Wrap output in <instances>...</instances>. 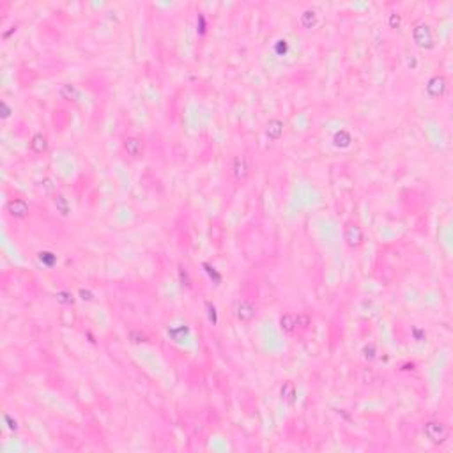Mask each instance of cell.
I'll return each mask as SVG.
<instances>
[{
    "mask_svg": "<svg viewBox=\"0 0 453 453\" xmlns=\"http://www.w3.org/2000/svg\"><path fill=\"white\" fill-rule=\"evenodd\" d=\"M423 434L432 444H444L450 437V429L443 421L432 419V421H427L423 425Z\"/></svg>",
    "mask_w": 453,
    "mask_h": 453,
    "instance_id": "6da1fadb",
    "label": "cell"
},
{
    "mask_svg": "<svg viewBox=\"0 0 453 453\" xmlns=\"http://www.w3.org/2000/svg\"><path fill=\"white\" fill-rule=\"evenodd\" d=\"M413 39L416 43V46L425 50H432L435 46L434 43V32L427 23H418L413 29Z\"/></svg>",
    "mask_w": 453,
    "mask_h": 453,
    "instance_id": "7a4b0ae2",
    "label": "cell"
},
{
    "mask_svg": "<svg viewBox=\"0 0 453 453\" xmlns=\"http://www.w3.org/2000/svg\"><path fill=\"white\" fill-rule=\"evenodd\" d=\"M310 324V319L307 315H294V313H285L280 317V327L285 333H294L297 327H307Z\"/></svg>",
    "mask_w": 453,
    "mask_h": 453,
    "instance_id": "3957f363",
    "label": "cell"
},
{
    "mask_svg": "<svg viewBox=\"0 0 453 453\" xmlns=\"http://www.w3.org/2000/svg\"><path fill=\"white\" fill-rule=\"evenodd\" d=\"M425 89H427V94L430 98H443L446 94V89H448V80L443 74H434L432 78L427 82Z\"/></svg>",
    "mask_w": 453,
    "mask_h": 453,
    "instance_id": "277c9868",
    "label": "cell"
},
{
    "mask_svg": "<svg viewBox=\"0 0 453 453\" xmlns=\"http://www.w3.org/2000/svg\"><path fill=\"white\" fill-rule=\"evenodd\" d=\"M344 239H345L347 246H351V248L361 246L363 244V230H361L360 225L352 223V221L345 223V227H344Z\"/></svg>",
    "mask_w": 453,
    "mask_h": 453,
    "instance_id": "5b68a950",
    "label": "cell"
},
{
    "mask_svg": "<svg viewBox=\"0 0 453 453\" xmlns=\"http://www.w3.org/2000/svg\"><path fill=\"white\" fill-rule=\"evenodd\" d=\"M122 149L126 151V154L129 158H142L144 156V152H145V145H144V140L138 137H127L124 138V142H122Z\"/></svg>",
    "mask_w": 453,
    "mask_h": 453,
    "instance_id": "8992f818",
    "label": "cell"
},
{
    "mask_svg": "<svg viewBox=\"0 0 453 453\" xmlns=\"http://www.w3.org/2000/svg\"><path fill=\"white\" fill-rule=\"evenodd\" d=\"M234 315H236L237 321L248 322V321L254 319L255 307L250 301H246V299H239V301H236V305H234Z\"/></svg>",
    "mask_w": 453,
    "mask_h": 453,
    "instance_id": "52a82bcc",
    "label": "cell"
},
{
    "mask_svg": "<svg viewBox=\"0 0 453 453\" xmlns=\"http://www.w3.org/2000/svg\"><path fill=\"white\" fill-rule=\"evenodd\" d=\"M283 129H285V124L280 119H271V121L266 122V127H264V133L269 140H280L283 135Z\"/></svg>",
    "mask_w": 453,
    "mask_h": 453,
    "instance_id": "ba28073f",
    "label": "cell"
},
{
    "mask_svg": "<svg viewBox=\"0 0 453 453\" xmlns=\"http://www.w3.org/2000/svg\"><path fill=\"white\" fill-rule=\"evenodd\" d=\"M29 211H30L29 204L21 199H15V200H11V202H7V213H9L13 218H18V219L25 218V216L29 215Z\"/></svg>",
    "mask_w": 453,
    "mask_h": 453,
    "instance_id": "9c48e42d",
    "label": "cell"
},
{
    "mask_svg": "<svg viewBox=\"0 0 453 453\" xmlns=\"http://www.w3.org/2000/svg\"><path fill=\"white\" fill-rule=\"evenodd\" d=\"M232 172L237 179H246L250 174V163L246 160V156H236L234 161H232Z\"/></svg>",
    "mask_w": 453,
    "mask_h": 453,
    "instance_id": "30bf717a",
    "label": "cell"
},
{
    "mask_svg": "<svg viewBox=\"0 0 453 453\" xmlns=\"http://www.w3.org/2000/svg\"><path fill=\"white\" fill-rule=\"evenodd\" d=\"M30 149L36 154H43L48 149V138L44 137L43 133H36L34 137H32V140H30Z\"/></svg>",
    "mask_w": 453,
    "mask_h": 453,
    "instance_id": "8fae6325",
    "label": "cell"
},
{
    "mask_svg": "<svg viewBox=\"0 0 453 453\" xmlns=\"http://www.w3.org/2000/svg\"><path fill=\"white\" fill-rule=\"evenodd\" d=\"M317 13L313 9H305L301 13V16H299V25H301L303 29H313L317 25Z\"/></svg>",
    "mask_w": 453,
    "mask_h": 453,
    "instance_id": "7c38bea8",
    "label": "cell"
},
{
    "mask_svg": "<svg viewBox=\"0 0 453 453\" xmlns=\"http://www.w3.org/2000/svg\"><path fill=\"white\" fill-rule=\"evenodd\" d=\"M54 205L55 209H57V213H60L62 216H69V213H71V204H69V200L62 193H57L54 197Z\"/></svg>",
    "mask_w": 453,
    "mask_h": 453,
    "instance_id": "4fadbf2b",
    "label": "cell"
},
{
    "mask_svg": "<svg viewBox=\"0 0 453 453\" xmlns=\"http://www.w3.org/2000/svg\"><path fill=\"white\" fill-rule=\"evenodd\" d=\"M59 96L64 99V101H76L80 96L78 89L74 87V85H71V83H66V85H62V87L59 89Z\"/></svg>",
    "mask_w": 453,
    "mask_h": 453,
    "instance_id": "5bb4252c",
    "label": "cell"
},
{
    "mask_svg": "<svg viewBox=\"0 0 453 453\" xmlns=\"http://www.w3.org/2000/svg\"><path fill=\"white\" fill-rule=\"evenodd\" d=\"M333 142H335V145L336 147H340V149H345V147H349L351 145V142H352V137L349 135L347 131H338L335 135V138H333Z\"/></svg>",
    "mask_w": 453,
    "mask_h": 453,
    "instance_id": "9a60e30c",
    "label": "cell"
},
{
    "mask_svg": "<svg viewBox=\"0 0 453 453\" xmlns=\"http://www.w3.org/2000/svg\"><path fill=\"white\" fill-rule=\"evenodd\" d=\"M294 397H296V390H294V384L292 382H285V384L282 386V399L287 400L289 404H294Z\"/></svg>",
    "mask_w": 453,
    "mask_h": 453,
    "instance_id": "2e32d148",
    "label": "cell"
},
{
    "mask_svg": "<svg viewBox=\"0 0 453 453\" xmlns=\"http://www.w3.org/2000/svg\"><path fill=\"white\" fill-rule=\"evenodd\" d=\"M55 297H57V303H60V305H71L73 303V294L68 292V290H60Z\"/></svg>",
    "mask_w": 453,
    "mask_h": 453,
    "instance_id": "e0dca14e",
    "label": "cell"
},
{
    "mask_svg": "<svg viewBox=\"0 0 453 453\" xmlns=\"http://www.w3.org/2000/svg\"><path fill=\"white\" fill-rule=\"evenodd\" d=\"M39 260H41V262H44L50 268V266H54L57 258H55L54 254H50V252H41V254H39Z\"/></svg>",
    "mask_w": 453,
    "mask_h": 453,
    "instance_id": "ac0fdd59",
    "label": "cell"
},
{
    "mask_svg": "<svg viewBox=\"0 0 453 453\" xmlns=\"http://www.w3.org/2000/svg\"><path fill=\"white\" fill-rule=\"evenodd\" d=\"M375 354H377V351H375V345H374V344H370V345H365V347H363V356H365L366 360H374Z\"/></svg>",
    "mask_w": 453,
    "mask_h": 453,
    "instance_id": "d6986e66",
    "label": "cell"
},
{
    "mask_svg": "<svg viewBox=\"0 0 453 453\" xmlns=\"http://www.w3.org/2000/svg\"><path fill=\"white\" fill-rule=\"evenodd\" d=\"M388 23H390L391 29H399L400 23H402V18H400V15L393 13V15H390V20H388Z\"/></svg>",
    "mask_w": 453,
    "mask_h": 453,
    "instance_id": "ffe728a7",
    "label": "cell"
},
{
    "mask_svg": "<svg viewBox=\"0 0 453 453\" xmlns=\"http://www.w3.org/2000/svg\"><path fill=\"white\" fill-rule=\"evenodd\" d=\"M4 419H5V421H7V423H9V425H7V427H9L11 430H18V423H16V419H15V421H11L9 414H5V416H4Z\"/></svg>",
    "mask_w": 453,
    "mask_h": 453,
    "instance_id": "44dd1931",
    "label": "cell"
},
{
    "mask_svg": "<svg viewBox=\"0 0 453 453\" xmlns=\"http://www.w3.org/2000/svg\"><path fill=\"white\" fill-rule=\"evenodd\" d=\"M80 296H82L83 301H85V299H87V301H91V299H92V297H91V292H89V290H83V289L80 290Z\"/></svg>",
    "mask_w": 453,
    "mask_h": 453,
    "instance_id": "7402d4cb",
    "label": "cell"
},
{
    "mask_svg": "<svg viewBox=\"0 0 453 453\" xmlns=\"http://www.w3.org/2000/svg\"><path fill=\"white\" fill-rule=\"evenodd\" d=\"M2 108H4V113H2V117L7 119V117H9V112H11V110H9V107H7V103H5V101L2 103Z\"/></svg>",
    "mask_w": 453,
    "mask_h": 453,
    "instance_id": "603a6c76",
    "label": "cell"
}]
</instances>
